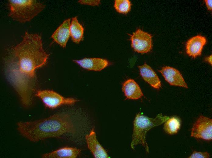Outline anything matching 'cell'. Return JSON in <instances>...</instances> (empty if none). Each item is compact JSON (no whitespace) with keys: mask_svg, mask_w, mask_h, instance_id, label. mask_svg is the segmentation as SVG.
Masks as SVG:
<instances>
[{"mask_svg":"<svg viewBox=\"0 0 212 158\" xmlns=\"http://www.w3.org/2000/svg\"><path fill=\"white\" fill-rule=\"evenodd\" d=\"M49 56L43 49L41 36L27 32L21 42L7 50L5 74L26 106L32 102L37 84L35 70L46 64Z\"/></svg>","mask_w":212,"mask_h":158,"instance_id":"1","label":"cell"},{"mask_svg":"<svg viewBox=\"0 0 212 158\" xmlns=\"http://www.w3.org/2000/svg\"><path fill=\"white\" fill-rule=\"evenodd\" d=\"M79 123L70 114L61 112L44 119L19 122L17 129L23 137L35 142L66 134H76L80 130Z\"/></svg>","mask_w":212,"mask_h":158,"instance_id":"2","label":"cell"},{"mask_svg":"<svg viewBox=\"0 0 212 158\" xmlns=\"http://www.w3.org/2000/svg\"><path fill=\"white\" fill-rule=\"evenodd\" d=\"M169 117L160 113L155 118H151L141 113L137 114L134 119L131 147L134 150L136 145L140 144L149 152V148L146 140L148 132L155 127L159 125L168 120Z\"/></svg>","mask_w":212,"mask_h":158,"instance_id":"3","label":"cell"},{"mask_svg":"<svg viewBox=\"0 0 212 158\" xmlns=\"http://www.w3.org/2000/svg\"><path fill=\"white\" fill-rule=\"evenodd\" d=\"M9 16L20 23L29 21L41 12L45 5L36 0H9Z\"/></svg>","mask_w":212,"mask_h":158,"instance_id":"4","label":"cell"},{"mask_svg":"<svg viewBox=\"0 0 212 158\" xmlns=\"http://www.w3.org/2000/svg\"><path fill=\"white\" fill-rule=\"evenodd\" d=\"M35 95L39 98L45 106L54 109L62 105H72L78 100L71 98H65L52 90H39L36 91Z\"/></svg>","mask_w":212,"mask_h":158,"instance_id":"5","label":"cell"},{"mask_svg":"<svg viewBox=\"0 0 212 158\" xmlns=\"http://www.w3.org/2000/svg\"><path fill=\"white\" fill-rule=\"evenodd\" d=\"M130 35L131 46L135 51L143 53L151 50L153 45L150 34L138 28Z\"/></svg>","mask_w":212,"mask_h":158,"instance_id":"6","label":"cell"},{"mask_svg":"<svg viewBox=\"0 0 212 158\" xmlns=\"http://www.w3.org/2000/svg\"><path fill=\"white\" fill-rule=\"evenodd\" d=\"M191 136L206 140L212 139V119L200 115L194 124Z\"/></svg>","mask_w":212,"mask_h":158,"instance_id":"7","label":"cell"},{"mask_svg":"<svg viewBox=\"0 0 212 158\" xmlns=\"http://www.w3.org/2000/svg\"><path fill=\"white\" fill-rule=\"evenodd\" d=\"M158 71L170 85L188 88L182 75L177 69L169 66L162 67Z\"/></svg>","mask_w":212,"mask_h":158,"instance_id":"8","label":"cell"},{"mask_svg":"<svg viewBox=\"0 0 212 158\" xmlns=\"http://www.w3.org/2000/svg\"><path fill=\"white\" fill-rule=\"evenodd\" d=\"M88 148L96 158H109L107 151L97 140L94 128L85 136Z\"/></svg>","mask_w":212,"mask_h":158,"instance_id":"9","label":"cell"},{"mask_svg":"<svg viewBox=\"0 0 212 158\" xmlns=\"http://www.w3.org/2000/svg\"><path fill=\"white\" fill-rule=\"evenodd\" d=\"M73 61L85 69L94 71H100L111 64L108 60L99 58H85Z\"/></svg>","mask_w":212,"mask_h":158,"instance_id":"10","label":"cell"},{"mask_svg":"<svg viewBox=\"0 0 212 158\" xmlns=\"http://www.w3.org/2000/svg\"><path fill=\"white\" fill-rule=\"evenodd\" d=\"M206 43L205 37L200 35L191 38L186 43V48L187 54L193 58L200 56Z\"/></svg>","mask_w":212,"mask_h":158,"instance_id":"11","label":"cell"},{"mask_svg":"<svg viewBox=\"0 0 212 158\" xmlns=\"http://www.w3.org/2000/svg\"><path fill=\"white\" fill-rule=\"evenodd\" d=\"M70 19L65 20L57 29L51 36V38L63 48L66 47L70 35Z\"/></svg>","mask_w":212,"mask_h":158,"instance_id":"12","label":"cell"},{"mask_svg":"<svg viewBox=\"0 0 212 158\" xmlns=\"http://www.w3.org/2000/svg\"><path fill=\"white\" fill-rule=\"evenodd\" d=\"M140 73L143 78L153 88L159 89L161 87V81L156 72L145 63L139 66Z\"/></svg>","mask_w":212,"mask_h":158,"instance_id":"13","label":"cell"},{"mask_svg":"<svg viewBox=\"0 0 212 158\" xmlns=\"http://www.w3.org/2000/svg\"><path fill=\"white\" fill-rule=\"evenodd\" d=\"M122 89L127 99L137 100L143 96L139 85L133 79L125 81L122 84Z\"/></svg>","mask_w":212,"mask_h":158,"instance_id":"14","label":"cell"},{"mask_svg":"<svg viewBox=\"0 0 212 158\" xmlns=\"http://www.w3.org/2000/svg\"><path fill=\"white\" fill-rule=\"evenodd\" d=\"M81 150L76 148L64 147L42 156L44 158H76Z\"/></svg>","mask_w":212,"mask_h":158,"instance_id":"15","label":"cell"},{"mask_svg":"<svg viewBox=\"0 0 212 158\" xmlns=\"http://www.w3.org/2000/svg\"><path fill=\"white\" fill-rule=\"evenodd\" d=\"M84 29L77 17L72 18L70 26V35L73 41L79 43L83 38Z\"/></svg>","mask_w":212,"mask_h":158,"instance_id":"16","label":"cell"},{"mask_svg":"<svg viewBox=\"0 0 212 158\" xmlns=\"http://www.w3.org/2000/svg\"><path fill=\"white\" fill-rule=\"evenodd\" d=\"M164 122V130L169 135H173L177 134L180 129L181 120L177 117L173 116L169 118Z\"/></svg>","mask_w":212,"mask_h":158,"instance_id":"17","label":"cell"},{"mask_svg":"<svg viewBox=\"0 0 212 158\" xmlns=\"http://www.w3.org/2000/svg\"><path fill=\"white\" fill-rule=\"evenodd\" d=\"M131 5L129 0H115L114 6L118 13L125 14L130 11Z\"/></svg>","mask_w":212,"mask_h":158,"instance_id":"18","label":"cell"},{"mask_svg":"<svg viewBox=\"0 0 212 158\" xmlns=\"http://www.w3.org/2000/svg\"><path fill=\"white\" fill-rule=\"evenodd\" d=\"M210 156V154L207 152H203L194 151L189 158H208Z\"/></svg>","mask_w":212,"mask_h":158,"instance_id":"19","label":"cell"},{"mask_svg":"<svg viewBox=\"0 0 212 158\" xmlns=\"http://www.w3.org/2000/svg\"><path fill=\"white\" fill-rule=\"evenodd\" d=\"M79 3L84 5H87L92 6L98 5L100 3V0H79L78 2Z\"/></svg>","mask_w":212,"mask_h":158,"instance_id":"20","label":"cell"},{"mask_svg":"<svg viewBox=\"0 0 212 158\" xmlns=\"http://www.w3.org/2000/svg\"><path fill=\"white\" fill-rule=\"evenodd\" d=\"M205 2L207 9L208 10L211 11L212 9V0H205Z\"/></svg>","mask_w":212,"mask_h":158,"instance_id":"21","label":"cell"},{"mask_svg":"<svg viewBox=\"0 0 212 158\" xmlns=\"http://www.w3.org/2000/svg\"><path fill=\"white\" fill-rule=\"evenodd\" d=\"M204 60L206 62H207L210 64L212 65V55L207 57L205 58Z\"/></svg>","mask_w":212,"mask_h":158,"instance_id":"22","label":"cell"}]
</instances>
